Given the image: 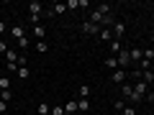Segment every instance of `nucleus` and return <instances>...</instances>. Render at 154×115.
<instances>
[{"instance_id": "1", "label": "nucleus", "mask_w": 154, "mask_h": 115, "mask_svg": "<svg viewBox=\"0 0 154 115\" xmlns=\"http://www.w3.org/2000/svg\"><path fill=\"white\" fill-rule=\"evenodd\" d=\"M28 13H31V26H38V21H41V16H44V5L38 3V0H33V3H28Z\"/></svg>"}, {"instance_id": "2", "label": "nucleus", "mask_w": 154, "mask_h": 115, "mask_svg": "<svg viewBox=\"0 0 154 115\" xmlns=\"http://www.w3.org/2000/svg\"><path fill=\"white\" fill-rule=\"evenodd\" d=\"M116 59H118V69H128V66H134V64H131V54H128V49H121Z\"/></svg>"}, {"instance_id": "3", "label": "nucleus", "mask_w": 154, "mask_h": 115, "mask_svg": "<svg viewBox=\"0 0 154 115\" xmlns=\"http://www.w3.org/2000/svg\"><path fill=\"white\" fill-rule=\"evenodd\" d=\"M80 28H82L85 36H98V33H100V26H95V23H90V21H82Z\"/></svg>"}, {"instance_id": "4", "label": "nucleus", "mask_w": 154, "mask_h": 115, "mask_svg": "<svg viewBox=\"0 0 154 115\" xmlns=\"http://www.w3.org/2000/svg\"><path fill=\"white\" fill-rule=\"evenodd\" d=\"M26 31H28V26H13V28H11V36H13V41H21L23 36H28Z\"/></svg>"}, {"instance_id": "5", "label": "nucleus", "mask_w": 154, "mask_h": 115, "mask_svg": "<svg viewBox=\"0 0 154 115\" xmlns=\"http://www.w3.org/2000/svg\"><path fill=\"white\" fill-rule=\"evenodd\" d=\"M3 56H5V64H18V59H21V54H18L16 49H8Z\"/></svg>"}, {"instance_id": "6", "label": "nucleus", "mask_w": 154, "mask_h": 115, "mask_svg": "<svg viewBox=\"0 0 154 115\" xmlns=\"http://www.w3.org/2000/svg\"><path fill=\"white\" fill-rule=\"evenodd\" d=\"M110 79H113V82L118 84V87H121V84L126 82V72H123V69H116L113 74H110Z\"/></svg>"}, {"instance_id": "7", "label": "nucleus", "mask_w": 154, "mask_h": 115, "mask_svg": "<svg viewBox=\"0 0 154 115\" xmlns=\"http://www.w3.org/2000/svg\"><path fill=\"white\" fill-rule=\"evenodd\" d=\"M110 31H113V38H121V36H123V31H126V26H123V21H116Z\"/></svg>"}, {"instance_id": "8", "label": "nucleus", "mask_w": 154, "mask_h": 115, "mask_svg": "<svg viewBox=\"0 0 154 115\" xmlns=\"http://www.w3.org/2000/svg\"><path fill=\"white\" fill-rule=\"evenodd\" d=\"M128 54H131V64H139L144 59V49H128Z\"/></svg>"}, {"instance_id": "9", "label": "nucleus", "mask_w": 154, "mask_h": 115, "mask_svg": "<svg viewBox=\"0 0 154 115\" xmlns=\"http://www.w3.org/2000/svg\"><path fill=\"white\" fill-rule=\"evenodd\" d=\"M123 46H121V41H118V38H113V41H110L108 44V51H110V56H118V51H121Z\"/></svg>"}, {"instance_id": "10", "label": "nucleus", "mask_w": 154, "mask_h": 115, "mask_svg": "<svg viewBox=\"0 0 154 115\" xmlns=\"http://www.w3.org/2000/svg\"><path fill=\"white\" fill-rule=\"evenodd\" d=\"M90 110V100L88 97H77V113H88Z\"/></svg>"}, {"instance_id": "11", "label": "nucleus", "mask_w": 154, "mask_h": 115, "mask_svg": "<svg viewBox=\"0 0 154 115\" xmlns=\"http://www.w3.org/2000/svg\"><path fill=\"white\" fill-rule=\"evenodd\" d=\"M16 77L21 79V82H26L28 77H31V69H28V66H18V69H16Z\"/></svg>"}, {"instance_id": "12", "label": "nucleus", "mask_w": 154, "mask_h": 115, "mask_svg": "<svg viewBox=\"0 0 154 115\" xmlns=\"http://www.w3.org/2000/svg\"><path fill=\"white\" fill-rule=\"evenodd\" d=\"M100 41H105V44H110V41H113V31H110V28H100Z\"/></svg>"}, {"instance_id": "13", "label": "nucleus", "mask_w": 154, "mask_h": 115, "mask_svg": "<svg viewBox=\"0 0 154 115\" xmlns=\"http://www.w3.org/2000/svg\"><path fill=\"white\" fill-rule=\"evenodd\" d=\"M31 31H33V36H36V41H44L46 28H41V26H31Z\"/></svg>"}, {"instance_id": "14", "label": "nucleus", "mask_w": 154, "mask_h": 115, "mask_svg": "<svg viewBox=\"0 0 154 115\" xmlns=\"http://www.w3.org/2000/svg\"><path fill=\"white\" fill-rule=\"evenodd\" d=\"M51 13H54V16H62V13H67V3H54V5H51Z\"/></svg>"}, {"instance_id": "15", "label": "nucleus", "mask_w": 154, "mask_h": 115, "mask_svg": "<svg viewBox=\"0 0 154 115\" xmlns=\"http://www.w3.org/2000/svg\"><path fill=\"white\" fill-rule=\"evenodd\" d=\"M36 113H38V115H51V105H49V102H38Z\"/></svg>"}, {"instance_id": "16", "label": "nucleus", "mask_w": 154, "mask_h": 115, "mask_svg": "<svg viewBox=\"0 0 154 115\" xmlns=\"http://www.w3.org/2000/svg\"><path fill=\"white\" fill-rule=\"evenodd\" d=\"M131 92H134V84H128V82H123V84H121V95H123V97L128 100V97H131Z\"/></svg>"}, {"instance_id": "17", "label": "nucleus", "mask_w": 154, "mask_h": 115, "mask_svg": "<svg viewBox=\"0 0 154 115\" xmlns=\"http://www.w3.org/2000/svg\"><path fill=\"white\" fill-rule=\"evenodd\" d=\"M64 113H69V115H75V113H77V100H69V102L64 105Z\"/></svg>"}, {"instance_id": "18", "label": "nucleus", "mask_w": 154, "mask_h": 115, "mask_svg": "<svg viewBox=\"0 0 154 115\" xmlns=\"http://www.w3.org/2000/svg\"><path fill=\"white\" fill-rule=\"evenodd\" d=\"M105 66L108 69H118V59L116 56H105Z\"/></svg>"}, {"instance_id": "19", "label": "nucleus", "mask_w": 154, "mask_h": 115, "mask_svg": "<svg viewBox=\"0 0 154 115\" xmlns=\"http://www.w3.org/2000/svg\"><path fill=\"white\" fill-rule=\"evenodd\" d=\"M36 51L38 54H46V51H49V44H46V41H36Z\"/></svg>"}, {"instance_id": "20", "label": "nucleus", "mask_w": 154, "mask_h": 115, "mask_svg": "<svg viewBox=\"0 0 154 115\" xmlns=\"http://www.w3.org/2000/svg\"><path fill=\"white\" fill-rule=\"evenodd\" d=\"M16 44H18V49H28V46H31V38H28V36H23L21 41H16Z\"/></svg>"}, {"instance_id": "21", "label": "nucleus", "mask_w": 154, "mask_h": 115, "mask_svg": "<svg viewBox=\"0 0 154 115\" xmlns=\"http://www.w3.org/2000/svg\"><path fill=\"white\" fill-rule=\"evenodd\" d=\"M67 10H80V0H67Z\"/></svg>"}, {"instance_id": "22", "label": "nucleus", "mask_w": 154, "mask_h": 115, "mask_svg": "<svg viewBox=\"0 0 154 115\" xmlns=\"http://www.w3.org/2000/svg\"><path fill=\"white\" fill-rule=\"evenodd\" d=\"M3 90H11V79H8V77H0V92H3Z\"/></svg>"}, {"instance_id": "23", "label": "nucleus", "mask_w": 154, "mask_h": 115, "mask_svg": "<svg viewBox=\"0 0 154 115\" xmlns=\"http://www.w3.org/2000/svg\"><path fill=\"white\" fill-rule=\"evenodd\" d=\"M77 95H80V97H88V95H90V87H88V84H80V90H77Z\"/></svg>"}, {"instance_id": "24", "label": "nucleus", "mask_w": 154, "mask_h": 115, "mask_svg": "<svg viewBox=\"0 0 154 115\" xmlns=\"http://www.w3.org/2000/svg\"><path fill=\"white\" fill-rule=\"evenodd\" d=\"M0 100H5V102H11V100H13V92H11V90H3V92H0Z\"/></svg>"}, {"instance_id": "25", "label": "nucleus", "mask_w": 154, "mask_h": 115, "mask_svg": "<svg viewBox=\"0 0 154 115\" xmlns=\"http://www.w3.org/2000/svg\"><path fill=\"white\" fill-rule=\"evenodd\" d=\"M51 115H64V105H54L51 108Z\"/></svg>"}, {"instance_id": "26", "label": "nucleus", "mask_w": 154, "mask_h": 115, "mask_svg": "<svg viewBox=\"0 0 154 115\" xmlns=\"http://www.w3.org/2000/svg\"><path fill=\"white\" fill-rule=\"evenodd\" d=\"M126 105H128L126 100H116V105H113V108H116V110H121V113H123V108H126Z\"/></svg>"}, {"instance_id": "27", "label": "nucleus", "mask_w": 154, "mask_h": 115, "mask_svg": "<svg viewBox=\"0 0 154 115\" xmlns=\"http://www.w3.org/2000/svg\"><path fill=\"white\" fill-rule=\"evenodd\" d=\"M123 115H136V108H134V105H126V108H123Z\"/></svg>"}, {"instance_id": "28", "label": "nucleus", "mask_w": 154, "mask_h": 115, "mask_svg": "<svg viewBox=\"0 0 154 115\" xmlns=\"http://www.w3.org/2000/svg\"><path fill=\"white\" fill-rule=\"evenodd\" d=\"M144 59H149V61H154V49H144Z\"/></svg>"}, {"instance_id": "29", "label": "nucleus", "mask_w": 154, "mask_h": 115, "mask_svg": "<svg viewBox=\"0 0 154 115\" xmlns=\"http://www.w3.org/2000/svg\"><path fill=\"white\" fill-rule=\"evenodd\" d=\"M3 113H8V102H5V100H0V115H3Z\"/></svg>"}, {"instance_id": "30", "label": "nucleus", "mask_w": 154, "mask_h": 115, "mask_svg": "<svg viewBox=\"0 0 154 115\" xmlns=\"http://www.w3.org/2000/svg\"><path fill=\"white\" fill-rule=\"evenodd\" d=\"M5 51H8V44H5V41H0V54H5Z\"/></svg>"}, {"instance_id": "31", "label": "nucleus", "mask_w": 154, "mask_h": 115, "mask_svg": "<svg viewBox=\"0 0 154 115\" xmlns=\"http://www.w3.org/2000/svg\"><path fill=\"white\" fill-rule=\"evenodd\" d=\"M5 31H11V28L5 26V21H0V33H5Z\"/></svg>"}, {"instance_id": "32", "label": "nucleus", "mask_w": 154, "mask_h": 115, "mask_svg": "<svg viewBox=\"0 0 154 115\" xmlns=\"http://www.w3.org/2000/svg\"><path fill=\"white\" fill-rule=\"evenodd\" d=\"M0 66H3V59H0Z\"/></svg>"}, {"instance_id": "33", "label": "nucleus", "mask_w": 154, "mask_h": 115, "mask_svg": "<svg viewBox=\"0 0 154 115\" xmlns=\"http://www.w3.org/2000/svg\"><path fill=\"white\" fill-rule=\"evenodd\" d=\"M80 115H88V113H80Z\"/></svg>"}, {"instance_id": "34", "label": "nucleus", "mask_w": 154, "mask_h": 115, "mask_svg": "<svg viewBox=\"0 0 154 115\" xmlns=\"http://www.w3.org/2000/svg\"><path fill=\"white\" fill-rule=\"evenodd\" d=\"M152 41H154V33H152Z\"/></svg>"}, {"instance_id": "35", "label": "nucleus", "mask_w": 154, "mask_h": 115, "mask_svg": "<svg viewBox=\"0 0 154 115\" xmlns=\"http://www.w3.org/2000/svg\"><path fill=\"white\" fill-rule=\"evenodd\" d=\"M64 115H69V113H64Z\"/></svg>"}]
</instances>
